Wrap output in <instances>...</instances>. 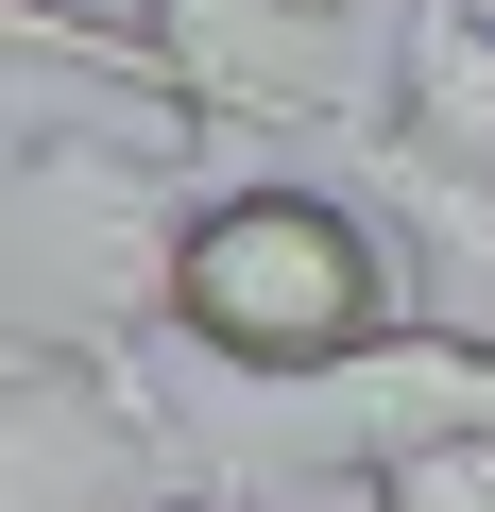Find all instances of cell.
<instances>
[{
    "label": "cell",
    "mask_w": 495,
    "mask_h": 512,
    "mask_svg": "<svg viewBox=\"0 0 495 512\" xmlns=\"http://www.w3.org/2000/svg\"><path fill=\"white\" fill-rule=\"evenodd\" d=\"M154 325L222 376H274V393H342L376 376L410 325H427V274L410 239L359 205V188H308V171H257V188H205L171 205V291Z\"/></svg>",
    "instance_id": "obj_1"
},
{
    "label": "cell",
    "mask_w": 495,
    "mask_h": 512,
    "mask_svg": "<svg viewBox=\"0 0 495 512\" xmlns=\"http://www.w3.org/2000/svg\"><path fill=\"white\" fill-rule=\"evenodd\" d=\"M205 495V444L154 410L137 342H18L0 376V512H171Z\"/></svg>",
    "instance_id": "obj_2"
},
{
    "label": "cell",
    "mask_w": 495,
    "mask_h": 512,
    "mask_svg": "<svg viewBox=\"0 0 495 512\" xmlns=\"http://www.w3.org/2000/svg\"><path fill=\"white\" fill-rule=\"evenodd\" d=\"M171 120H274V137H393V69L342 52V18H308V0H120Z\"/></svg>",
    "instance_id": "obj_3"
},
{
    "label": "cell",
    "mask_w": 495,
    "mask_h": 512,
    "mask_svg": "<svg viewBox=\"0 0 495 512\" xmlns=\"http://www.w3.org/2000/svg\"><path fill=\"white\" fill-rule=\"evenodd\" d=\"M393 171L495 188V0H410V35H393Z\"/></svg>",
    "instance_id": "obj_4"
},
{
    "label": "cell",
    "mask_w": 495,
    "mask_h": 512,
    "mask_svg": "<svg viewBox=\"0 0 495 512\" xmlns=\"http://www.w3.org/2000/svg\"><path fill=\"white\" fill-rule=\"evenodd\" d=\"M359 512H495V427L410 444V461H359Z\"/></svg>",
    "instance_id": "obj_5"
},
{
    "label": "cell",
    "mask_w": 495,
    "mask_h": 512,
    "mask_svg": "<svg viewBox=\"0 0 495 512\" xmlns=\"http://www.w3.org/2000/svg\"><path fill=\"white\" fill-rule=\"evenodd\" d=\"M171 512H257V495H222V478H205V495H171Z\"/></svg>",
    "instance_id": "obj_6"
},
{
    "label": "cell",
    "mask_w": 495,
    "mask_h": 512,
    "mask_svg": "<svg viewBox=\"0 0 495 512\" xmlns=\"http://www.w3.org/2000/svg\"><path fill=\"white\" fill-rule=\"evenodd\" d=\"M308 18H342V0H308Z\"/></svg>",
    "instance_id": "obj_7"
}]
</instances>
